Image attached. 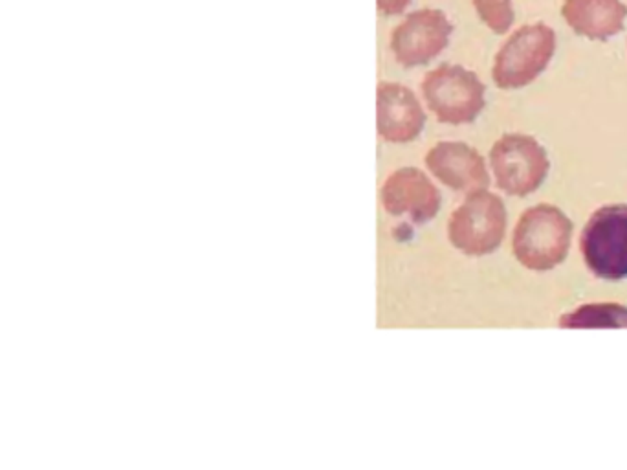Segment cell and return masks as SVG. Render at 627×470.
I'll return each mask as SVG.
<instances>
[{
  "label": "cell",
  "instance_id": "cell-1",
  "mask_svg": "<svg viewBox=\"0 0 627 470\" xmlns=\"http://www.w3.org/2000/svg\"><path fill=\"white\" fill-rule=\"evenodd\" d=\"M572 239V223L559 208L537 204L519 217L513 230V256L526 269L547 272L567 258Z\"/></svg>",
  "mask_w": 627,
  "mask_h": 470
},
{
  "label": "cell",
  "instance_id": "cell-2",
  "mask_svg": "<svg viewBox=\"0 0 627 470\" xmlns=\"http://www.w3.org/2000/svg\"><path fill=\"white\" fill-rule=\"evenodd\" d=\"M556 52V32L548 24H526L515 29L497 52L491 77L502 90L530 85L550 63Z\"/></svg>",
  "mask_w": 627,
  "mask_h": 470
},
{
  "label": "cell",
  "instance_id": "cell-3",
  "mask_svg": "<svg viewBox=\"0 0 627 470\" xmlns=\"http://www.w3.org/2000/svg\"><path fill=\"white\" fill-rule=\"evenodd\" d=\"M507 232V208L501 197L486 190L468 193L461 208L451 213L448 237L466 256H488L501 247Z\"/></svg>",
  "mask_w": 627,
  "mask_h": 470
},
{
  "label": "cell",
  "instance_id": "cell-4",
  "mask_svg": "<svg viewBox=\"0 0 627 470\" xmlns=\"http://www.w3.org/2000/svg\"><path fill=\"white\" fill-rule=\"evenodd\" d=\"M422 94L440 123H472L486 105V86L479 75L461 64H440L426 74Z\"/></svg>",
  "mask_w": 627,
  "mask_h": 470
},
{
  "label": "cell",
  "instance_id": "cell-5",
  "mask_svg": "<svg viewBox=\"0 0 627 470\" xmlns=\"http://www.w3.org/2000/svg\"><path fill=\"white\" fill-rule=\"evenodd\" d=\"M585 264L596 277L620 281L627 277V206L609 204L591 215L580 237Z\"/></svg>",
  "mask_w": 627,
  "mask_h": 470
},
{
  "label": "cell",
  "instance_id": "cell-6",
  "mask_svg": "<svg viewBox=\"0 0 627 470\" xmlns=\"http://www.w3.org/2000/svg\"><path fill=\"white\" fill-rule=\"evenodd\" d=\"M490 166L499 190L508 195L526 197L545 182L550 162L536 138L512 132L494 144Z\"/></svg>",
  "mask_w": 627,
  "mask_h": 470
},
{
  "label": "cell",
  "instance_id": "cell-7",
  "mask_svg": "<svg viewBox=\"0 0 627 470\" xmlns=\"http://www.w3.org/2000/svg\"><path fill=\"white\" fill-rule=\"evenodd\" d=\"M453 24L442 10L422 8L405 15L391 35L396 63L415 69L433 61L450 45Z\"/></svg>",
  "mask_w": 627,
  "mask_h": 470
},
{
  "label": "cell",
  "instance_id": "cell-8",
  "mask_svg": "<svg viewBox=\"0 0 627 470\" xmlns=\"http://www.w3.org/2000/svg\"><path fill=\"white\" fill-rule=\"evenodd\" d=\"M382 204L394 217H407L415 224L428 223L440 210V191L416 167H402L382 186Z\"/></svg>",
  "mask_w": 627,
  "mask_h": 470
},
{
  "label": "cell",
  "instance_id": "cell-9",
  "mask_svg": "<svg viewBox=\"0 0 627 470\" xmlns=\"http://www.w3.org/2000/svg\"><path fill=\"white\" fill-rule=\"evenodd\" d=\"M376 125L385 142L407 144L420 136L426 112L411 88L383 81L376 90Z\"/></svg>",
  "mask_w": 627,
  "mask_h": 470
},
{
  "label": "cell",
  "instance_id": "cell-10",
  "mask_svg": "<svg viewBox=\"0 0 627 470\" xmlns=\"http://www.w3.org/2000/svg\"><path fill=\"white\" fill-rule=\"evenodd\" d=\"M426 166L433 177L455 191L472 193L490 186L485 158L462 142H439L426 155Z\"/></svg>",
  "mask_w": 627,
  "mask_h": 470
},
{
  "label": "cell",
  "instance_id": "cell-11",
  "mask_svg": "<svg viewBox=\"0 0 627 470\" xmlns=\"http://www.w3.org/2000/svg\"><path fill=\"white\" fill-rule=\"evenodd\" d=\"M561 15L574 34L607 40L624 29L627 6L622 0H563Z\"/></svg>",
  "mask_w": 627,
  "mask_h": 470
},
{
  "label": "cell",
  "instance_id": "cell-12",
  "mask_svg": "<svg viewBox=\"0 0 627 470\" xmlns=\"http://www.w3.org/2000/svg\"><path fill=\"white\" fill-rule=\"evenodd\" d=\"M559 327L563 329H627V307L618 304H593L578 307L574 312L559 318Z\"/></svg>",
  "mask_w": 627,
  "mask_h": 470
},
{
  "label": "cell",
  "instance_id": "cell-13",
  "mask_svg": "<svg viewBox=\"0 0 627 470\" xmlns=\"http://www.w3.org/2000/svg\"><path fill=\"white\" fill-rule=\"evenodd\" d=\"M481 21L494 32V34H507L513 24V6L512 0H472Z\"/></svg>",
  "mask_w": 627,
  "mask_h": 470
},
{
  "label": "cell",
  "instance_id": "cell-14",
  "mask_svg": "<svg viewBox=\"0 0 627 470\" xmlns=\"http://www.w3.org/2000/svg\"><path fill=\"white\" fill-rule=\"evenodd\" d=\"M413 0H376L378 10L387 17H398L411 6Z\"/></svg>",
  "mask_w": 627,
  "mask_h": 470
}]
</instances>
